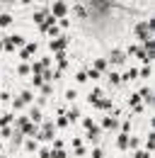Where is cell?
<instances>
[{
  "instance_id": "6da1fadb",
  "label": "cell",
  "mask_w": 155,
  "mask_h": 158,
  "mask_svg": "<svg viewBox=\"0 0 155 158\" xmlns=\"http://www.w3.org/2000/svg\"><path fill=\"white\" fill-rule=\"evenodd\" d=\"M136 37L141 41H148V39H153V22H141V24H136Z\"/></svg>"
},
{
  "instance_id": "7a4b0ae2",
  "label": "cell",
  "mask_w": 155,
  "mask_h": 158,
  "mask_svg": "<svg viewBox=\"0 0 155 158\" xmlns=\"http://www.w3.org/2000/svg\"><path fill=\"white\" fill-rule=\"evenodd\" d=\"M54 131H56L54 122H44V127L37 131V139H41V141H51V139H54Z\"/></svg>"
},
{
  "instance_id": "3957f363",
  "label": "cell",
  "mask_w": 155,
  "mask_h": 158,
  "mask_svg": "<svg viewBox=\"0 0 155 158\" xmlns=\"http://www.w3.org/2000/svg\"><path fill=\"white\" fill-rule=\"evenodd\" d=\"M66 12H68V5H66V2L56 0V2L51 5V15H54L56 20H63V17H66Z\"/></svg>"
},
{
  "instance_id": "277c9868",
  "label": "cell",
  "mask_w": 155,
  "mask_h": 158,
  "mask_svg": "<svg viewBox=\"0 0 155 158\" xmlns=\"http://www.w3.org/2000/svg\"><path fill=\"white\" fill-rule=\"evenodd\" d=\"M5 44V49L7 51H12V49H19L22 44H24V37H19V34H12V37H7V39L2 41Z\"/></svg>"
},
{
  "instance_id": "5b68a950",
  "label": "cell",
  "mask_w": 155,
  "mask_h": 158,
  "mask_svg": "<svg viewBox=\"0 0 155 158\" xmlns=\"http://www.w3.org/2000/svg\"><path fill=\"white\" fill-rule=\"evenodd\" d=\"M107 63H112V66H119V63H126V51H119V49H114V51L109 54Z\"/></svg>"
},
{
  "instance_id": "8992f818",
  "label": "cell",
  "mask_w": 155,
  "mask_h": 158,
  "mask_svg": "<svg viewBox=\"0 0 155 158\" xmlns=\"http://www.w3.org/2000/svg\"><path fill=\"white\" fill-rule=\"evenodd\" d=\"M66 46H68V39H66V37H56V39L49 44V49H51V51H56V54H58V51H63Z\"/></svg>"
},
{
  "instance_id": "52a82bcc",
  "label": "cell",
  "mask_w": 155,
  "mask_h": 158,
  "mask_svg": "<svg viewBox=\"0 0 155 158\" xmlns=\"http://www.w3.org/2000/svg\"><path fill=\"white\" fill-rule=\"evenodd\" d=\"M34 51H37V41H32V44H27V46H24V49L19 51V56H22V59L27 61L29 56H32V54H34Z\"/></svg>"
},
{
  "instance_id": "ba28073f",
  "label": "cell",
  "mask_w": 155,
  "mask_h": 158,
  "mask_svg": "<svg viewBox=\"0 0 155 158\" xmlns=\"http://www.w3.org/2000/svg\"><path fill=\"white\" fill-rule=\"evenodd\" d=\"M92 105H95L97 110H112V107H114V102H112V100H97V102H92Z\"/></svg>"
},
{
  "instance_id": "9c48e42d",
  "label": "cell",
  "mask_w": 155,
  "mask_h": 158,
  "mask_svg": "<svg viewBox=\"0 0 155 158\" xmlns=\"http://www.w3.org/2000/svg\"><path fill=\"white\" fill-rule=\"evenodd\" d=\"M87 141H90V143H97V141H99V127L87 129Z\"/></svg>"
},
{
  "instance_id": "30bf717a",
  "label": "cell",
  "mask_w": 155,
  "mask_h": 158,
  "mask_svg": "<svg viewBox=\"0 0 155 158\" xmlns=\"http://www.w3.org/2000/svg\"><path fill=\"white\" fill-rule=\"evenodd\" d=\"M29 122H34V124H39V122H44V119H41V110H39V107H32V112H29Z\"/></svg>"
},
{
  "instance_id": "8fae6325",
  "label": "cell",
  "mask_w": 155,
  "mask_h": 158,
  "mask_svg": "<svg viewBox=\"0 0 155 158\" xmlns=\"http://www.w3.org/2000/svg\"><path fill=\"white\" fill-rule=\"evenodd\" d=\"M116 146H119V148H129V134L121 131V134L116 136Z\"/></svg>"
},
{
  "instance_id": "7c38bea8",
  "label": "cell",
  "mask_w": 155,
  "mask_h": 158,
  "mask_svg": "<svg viewBox=\"0 0 155 158\" xmlns=\"http://www.w3.org/2000/svg\"><path fill=\"white\" fill-rule=\"evenodd\" d=\"M102 127H104V129H116L119 122H116L114 117H104V119H102Z\"/></svg>"
},
{
  "instance_id": "4fadbf2b",
  "label": "cell",
  "mask_w": 155,
  "mask_h": 158,
  "mask_svg": "<svg viewBox=\"0 0 155 158\" xmlns=\"http://www.w3.org/2000/svg\"><path fill=\"white\" fill-rule=\"evenodd\" d=\"M56 63H58V71H63V68L68 66V59H66L63 51H58V54H56Z\"/></svg>"
},
{
  "instance_id": "5bb4252c",
  "label": "cell",
  "mask_w": 155,
  "mask_h": 158,
  "mask_svg": "<svg viewBox=\"0 0 155 158\" xmlns=\"http://www.w3.org/2000/svg\"><path fill=\"white\" fill-rule=\"evenodd\" d=\"M141 102H153V90L150 88H143L141 90Z\"/></svg>"
},
{
  "instance_id": "9a60e30c",
  "label": "cell",
  "mask_w": 155,
  "mask_h": 158,
  "mask_svg": "<svg viewBox=\"0 0 155 158\" xmlns=\"http://www.w3.org/2000/svg\"><path fill=\"white\" fill-rule=\"evenodd\" d=\"M99 98H102V90H99V88H95V90H92V93L87 95V102L92 105V102H97V100H99Z\"/></svg>"
},
{
  "instance_id": "2e32d148",
  "label": "cell",
  "mask_w": 155,
  "mask_h": 158,
  "mask_svg": "<svg viewBox=\"0 0 155 158\" xmlns=\"http://www.w3.org/2000/svg\"><path fill=\"white\" fill-rule=\"evenodd\" d=\"M107 66H109V63H107V59H97V61H95V66H92V68H95V71H99V73H102V71H104Z\"/></svg>"
},
{
  "instance_id": "e0dca14e",
  "label": "cell",
  "mask_w": 155,
  "mask_h": 158,
  "mask_svg": "<svg viewBox=\"0 0 155 158\" xmlns=\"http://www.w3.org/2000/svg\"><path fill=\"white\" fill-rule=\"evenodd\" d=\"M66 119H68V122H75V119H80V110H78V107H73V110L66 114Z\"/></svg>"
},
{
  "instance_id": "ac0fdd59",
  "label": "cell",
  "mask_w": 155,
  "mask_h": 158,
  "mask_svg": "<svg viewBox=\"0 0 155 158\" xmlns=\"http://www.w3.org/2000/svg\"><path fill=\"white\" fill-rule=\"evenodd\" d=\"M46 34H49L51 39H56V37H61V29H58V24H54V27H49V29H46Z\"/></svg>"
},
{
  "instance_id": "d6986e66",
  "label": "cell",
  "mask_w": 155,
  "mask_h": 158,
  "mask_svg": "<svg viewBox=\"0 0 155 158\" xmlns=\"http://www.w3.org/2000/svg\"><path fill=\"white\" fill-rule=\"evenodd\" d=\"M68 124H70V122L66 119V114H61V117H58L56 122H54V127H58V129H63V127H68Z\"/></svg>"
},
{
  "instance_id": "ffe728a7",
  "label": "cell",
  "mask_w": 155,
  "mask_h": 158,
  "mask_svg": "<svg viewBox=\"0 0 155 158\" xmlns=\"http://www.w3.org/2000/svg\"><path fill=\"white\" fill-rule=\"evenodd\" d=\"M46 17H49V12H46V10H39L37 15H34V22H37V24H41V22L46 20Z\"/></svg>"
},
{
  "instance_id": "44dd1931",
  "label": "cell",
  "mask_w": 155,
  "mask_h": 158,
  "mask_svg": "<svg viewBox=\"0 0 155 158\" xmlns=\"http://www.w3.org/2000/svg\"><path fill=\"white\" fill-rule=\"evenodd\" d=\"M10 24H12V17L2 12V15H0V27H10Z\"/></svg>"
},
{
  "instance_id": "7402d4cb",
  "label": "cell",
  "mask_w": 155,
  "mask_h": 158,
  "mask_svg": "<svg viewBox=\"0 0 155 158\" xmlns=\"http://www.w3.org/2000/svg\"><path fill=\"white\" fill-rule=\"evenodd\" d=\"M10 122H15V117H12V114H5V117H0V129H2V127H7Z\"/></svg>"
},
{
  "instance_id": "603a6c76",
  "label": "cell",
  "mask_w": 155,
  "mask_h": 158,
  "mask_svg": "<svg viewBox=\"0 0 155 158\" xmlns=\"http://www.w3.org/2000/svg\"><path fill=\"white\" fill-rule=\"evenodd\" d=\"M49 158H66V153H63V148H54L49 153Z\"/></svg>"
},
{
  "instance_id": "cb8c5ba5",
  "label": "cell",
  "mask_w": 155,
  "mask_h": 158,
  "mask_svg": "<svg viewBox=\"0 0 155 158\" xmlns=\"http://www.w3.org/2000/svg\"><path fill=\"white\" fill-rule=\"evenodd\" d=\"M19 100H22L24 105H29V102H32V93H29V90H24V93L19 95Z\"/></svg>"
},
{
  "instance_id": "d4e9b609",
  "label": "cell",
  "mask_w": 155,
  "mask_h": 158,
  "mask_svg": "<svg viewBox=\"0 0 155 158\" xmlns=\"http://www.w3.org/2000/svg\"><path fill=\"white\" fill-rule=\"evenodd\" d=\"M153 146H155V139H153V134H148V139H145V151H153Z\"/></svg>"
},
{
  "instance_id": "484cf974",
  "label": "cell",
  "mask_w": 155,
  "mask_h": 158,
  "mask_svg": "<svg viewBox=\"0 0 155 158\" xmlns=\"http://www.w3.org/2000/svg\"><path fill=\"white\" fill-rule=\"evenodd\" d=\"M29 71H32V68H29L27 63H22V66H17V73H19V76H27Z\"/></svg>"
},
{
  "instance_id": "4316f807",
  "label": "cell",
  "mask_w": 155,
  "mask_h": 158,
  "mask_svg": "<svg viewBox=\"0 0 155 158\" xmlns=\"http://www.w3.org/2000/svg\"><path fill=\"white\" fill-rule=\"evenodd\" d=\"M87 78H92V80H99V71H95V68H90L87 73H85Z\"/></svg>"
},
{
  "instance_id": "83f0119b",
  "label": "cell",
  "mask_w": 155,
  "mask_h": 158,
  "mask_svg": "<svg viewBox=\"0 0 155 158\" xmlns=\"http://www.w3.org/2000/svg\"><path fill=\"white\" fill-rule=\"evenodd\" d=\"M109 83H121V76H119V73H114V71H112V73H109Z\"/></svg>"
},
{
  "instance_id": "f1b7e54d",
  "label": "cell",
  "mask_w": 155,
  "mask_h": 158,
  "mask_svg": "<svg viewBox=\"0 0 155 158\" xmlns=\"http://www.w3.org/2000/svg\"><path fill=\"white\" fill-rule=\"evenodd\" d=\"M138 76H143V78H150V63H145V68H143Z\"/></svg>"
},
{
  "instance_id": "f546056e",
  "label": "cell",
  "mask_w": 155,
  "mask_h": 158,
  "mask_svg": "<svg viewBox=\"0 0 155 158\" xmlns=\"http://www.w3.org/2000/svg\"><path fill=\"white\" fill-rule=\"evenodd\" d=\"M73 10H75V15H78V17H85V7H82V5H75Z\"/></svg>"
},
{
  "instance_id": "4dcf8cb0",
  "label": "cell",
  "mask_w": 155,
  "mask_h": 158,
  "mask_svg": "<svg viewBox=\"0 0 155 158\" xmlns=\"http://www.w3.org/2000/svg\"><path fill=\"white\" fill-rule=\"evenodd\" d=\"M82 127H85V129H92L95 122H92V119H82Z\"/></svg>"
},
{
  "instance_id": "1f68e13d",
  "label": "cell",
  "mask_w": 155,
  "mask_h": 158,
  "mask_svg": "<svg viewBox=\"0 0 155 158\" xmlns=\"http://www.w3.org/2000/svg\"><path fill=\"white\" fill-rule=\"evenodd\" d=\"M131 158H148V151H136Z\"/></svg>"
},
{
  "instance_id": "d6a6232c",
  "label": "cell",
  "mask_w": 155,
  "mask_h": 158,
  "mask_svg": "<svg viewBox=\"0 0 155 158\" xmlns=\"http://www.w3.org/2000/svg\"><path fill=\"white\" fill-rule=\"evenodd\" d=\"M75 80H78V83H87V76H85V73H78Z\"/></svg>"
},
{
  "instance_id": "836d02e7",
  "label": "cell",
  "mask_w": 155,
  "mask_h": 158,
  "mask_svg": "<svg viewBox=\"0 0 155 158\" xmlns=\"http://www.w3.org/2000/svg\"><path fill=\"white\" fill-rule=\"evenodd\" d=\"M27 151H37V141H27Z\"/></svg>"
},
{
  "instance_id": "e575fe53",
  "label": "cell",
  "mask_w": 155,
  "mask_h": 158,
  "mask_svg": "<svg viewBox=\"0 0 155 158\" xmlns=\"http://www.w3.org/2000/svg\"><path fill=\"white\" fill-rule=\"evenodd\" d=\"M92 158H102V148H92Z\"/></svg>"
},
{
  "instance_id": "d590c367",
  "label": "cell",
  "mask_w": 155,
  "mask_h": 158,
  "mask_svg": "<svg viewBox=\"0 0 155 158\" xmlns=\"http://www.w3.org/2000/svg\"><path fill=\"white\" fill-rule=\"evenodd\" d=\"M0 51H5V44H2V41H0Z\"/></svg>"
},
{
  "instance_id": "8d00e7d4",
  "label": "cell",
  "mask_w": 155,
  "mask_h": 158,
  "mask_svg": "<svg viewBox=\"0 0 155 158\" xmlns=\"http://www.w3.org/2000/svg\"><path fill=\"white\" fill-rule=\"evenodd\" d=\"M19 2H22V5H27V2H32V0H19Z\"/></svg>"
},
{
  "instance_id": "74e56055",
  "label": "cell",
  "mask_w": 155,
  "mask_h": 158,
  "mask_svg": "<svg viewBox=\"0 0 155 158\" xmlns=\"http://www.w3.org/2000/svg\"><path fill=\"white\" fill-rule=\"evenodd\" d=\"M0 2H15V0H0Z\"/></svg>"
},
{
  "instance_id": "f35d334b",
  "label": "cell",
  "mask_w": 155,
  "mask_h": 158,
  "mask_svg": "<svg viewBox=\"0 0 155 158\" xmlns=\"http://www.w3.org/2000/svg\"><path fill=\"white\" fill-rule=\"evenodd\" d=\"M131 2H138V0H131Z\"/></svg>"
}]
</instances>
